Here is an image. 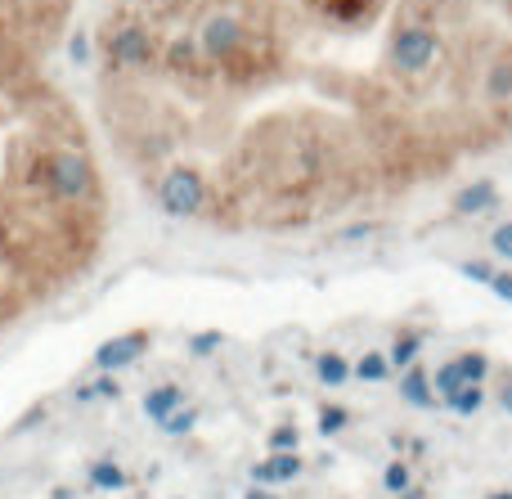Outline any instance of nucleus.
Segmentation results:
<instances>
[{
	"label": "nucleus",
	"instance_id": "4",
	"mask_svg": "<svg viewBox=\"0 0 512 499\" xmlns=\"http://www.w3.org/2000/svg\"><path fill=\"white\" fill-rule=\"evenodd\" d=\"M162 41L140 18H117L104 27V77H144L158 68Z\"/></svg>",
	"mask_w": 512,
	"mask_h": 499
},
{
	"label": "nucleus",
	"instance_id": "27",
	"mask_svg": "<svg viewBox=\"0 0 512 499\" xmlns=\"http://www.w3.org/2000/svg\"><path fill=\"white\" fill-rule=\"evenodd\" d=\"M490 293H495L499 302L512 306V270H495V279H490Z\"/></svg>",
	"mask_w": 512,
	"mask_h": 499
},
{
	"label": "nucleus",
	"instance_id": "12",
	"mask_svg": "<svg viewBox=\"0 0 512 499\" xmlns=\"http://www.w3.org/2000/svg\"><path fill=\"white\" fill-rule=\"evenodd\" d=\"M418 356H423V333H414V329L396 333V342H391V351H387L391 369H400V374H405L409 365H418Z\"/></svg>",
	"mask_w": 512,
	"mask_h": 499
},
{
	"label": "nucleus",
	"instance_id": "1",
	"mask_svg": "<svg viewBox=\"0 0 512 499\" xmlns=\"http://www.w3.org/2000/svg\"><path fill=\"white\" fill-rule=\"evenodd\" d=\"M445 63V36L427 14H400L382 45V68L409 90H432V72Z\"/></svg>",
	"mask_w": 512,
	"mask_h": 499
},
{
	"label": "nucleus",
	"instance_id": "8",
	"mask_svg": "<svg viewBox=\"0 0 512 499\" xmlns=\"http://www.w3.org/2000/svg\"><path fill=\"white\" fill-rule=\"evenodd\" d=\"M301 477V455L292 450V455H265L261 464H252V486H265V491H274V486H288Z\"/></svg>",
	"mask_w": 512,
	"mask_h": 499
},
{
	"label": "nucleus",
	"instance_id": "16",
	"mask_svg": "<svg viewBox=\"0 0 512 499\" xmlns=\"http://www.w3.org/2000/svg\"><path fill=\"white\" fill-rule=\"evenodd\" d=\"M454 365H459V374H463V383H486L490 378V356L486 351H463V356H454Z\"/></svg>",
	"mask_w": 512,
	"mask_h": 499
},
{
	"label": "nucleus",
	"instance_id": "30",
	"mask_svg": "<svg viewBox=\"0 0 512 499\" xmlns=\"http://www.w3.org/2000/svg\"><path fill=\"white\" fill-rule=\"evenodd\" d=\"M499 405H504V414H512V374L504 378V387H499Z\"/></svg>",
	"mask_w": 512,
	"mask_h": 499
},
{
	"label": "nucleus",
	"instance_id": "9",
	"mask_svg": "<svg viewBox=\"0 0 512 499\" xmlns=\"http://www.w3.org/2000/svg\"><path fill=\"white\" fill-rule=\"evenodd\" d=\"M499 207V185L495 180H472L454 194V216H481V212H495Z\"/></svg>",
	"mask_w": 512,
	"mask_h": 499
},
{
	"label": "nucleus",
	"instance_id": "18",
	"mask_svg": "<svg viewBox=\"0 0 512 499\" xmlns=\"http://www.w3.org/2000/svg\"><path fill=\"white\" fill-rule=\"evenodd\" d=\"M432 387H436V396H441V401H450V396L459 392V387H468V383H463L459 365H454V360H445V365L432 374Z\"/></svg>",
	"mask_w": 512,
	"mask_h": 499
},
{
	"label": "nucleus",
	"instance_id": "20",
	"mask_svg": "<svg viewBox=\"0 0 512 499\" xmlns=\"http://www.w3.org/2000/svg\"><path fill=\"white\" fill-rule=\"evenodd\" d=\"M265 446H270V455H292V450L301 446L297 423H279V428L270 432V441H265Z\"/></svg>",
	"mask_w": 512,
	"mask_h": 499
},
{
	"label": "nucleus",
	"instance_id": "5",
	"mask_svg": "<svg viewBox=\"0 0 512 499\" xmlns=\"http://www.w3.org/2000/svg\"><path fill=\"white\" fill-rule=\"evenodd\" d=\"M248 14H239V9H225V5H216V9H207L203 18L194 23V45H198V54H203V63L207 68H225V63L234 59V54L248 45Z\"/></svg>",
	"mask_w": 512,
	"mask_h": 499
},
{
	"label": "nucleus",
	"instance_id": "32",
	"mask_svg": "<svg viewBox=\"0 0 512 499\" xmlns=\"http://www.w3.org/2000/svg\"><path fill=\"white\" fill-rule=\"evenodd\" d=\"M72 396H77V401H95V383H81V387H72Z\"/></svg>",
	"mask_w": 512,
	"mask_h": 499
},
{
	"label": "nucleus",
	"instance_id": "6",
	"mask_svg": "<svg viewBox=\"0 0 512 499\" xmlns=\"http://www.w3.org/2000/svg\"><path fill=\"white\" fill-rule=\"evenodd\" d=\"M149 329H131V333H117V338H108V342H99L95 347V369L99 374H117V369H126V365H135V360L149 351Z\"/></svg>",
	"mask_w": 512,
	"mask_h": 499
},
{
	"label": "nucleus",
	"instance_id": "31",
	"mask_svg": "<svg viewBox=\"0 0 512 499\" xmlns=\"http://www.w3.org/2000/svg\"><path fill=\"white\" fill-rule=\"evenodd\" d=\"M243 499H283L279 491H265V486H248V495Z\"/></svg>",
	"mask_w": 512,
	"mask_h": 499
},
{
	"label": "nucleus",
	"instance_id": "10",
	"mask_svg": "<svg viewBox=\"0 0 512 499\" xmlns=\"http://www.w3.org/2000/svg\"><path fill=\"white\" fill-rule=\"evenodd\" d=\"M396 383H400V401L414 405V410H432V405L441 401V396H436V387H432V374H427L423 365H409Z\"/></svg>",
	"mask_w": 512,
	"mask_h": 499
},
{
	"label": "nucleus",
	"instance_id": "19",
	"mask_svg": "<svg viewBox=\"0 0 512 499\" xmlns=\"http://www.w3.org/2000/svg\"><path fill=\"white\" fill-rule=\"evenodd\" d=\"M382 486H387V495H405L414 486V473H409L405 459H391L387 473H382Z\"/></svg>",
	"mask_w": 512,
	"mask_h": 499
},
{
	"label": "nucleus",
	"instance_id": "17",
	"mask_svg": "<svg viewBox=\"0 0 512 499\" xmlns=\"http://www.w3.org/2000/svg\"><path fill=\"white\" fill-rule=\"evenodd\" d=\"M445 405H450L459 419H472V414H481V405H486V392H481L477 383H468V387H459V392H454Z\"/></svg>",
	"mask_w": 512,
	"mask_h": 499
},
{
	"label": "nucleus",
	"instance_id": "25",
	"mask_svg": "<svg viewBox=\"0 0 512 499\" xmlns=\"http://www.w3.org/2000/svg\"><path fill=\"white\" fill-rule=\"evenodd\" d=\"M490 248H495L499 261H508L512 266V221H504L499 230H490Z\"/></svg>",
	"mask_w": 512,
	"mask_h": 499
},
{
	"label": "nucleus",
	"instance_id": "22",
	"mask_svg": "<svg viewBox=\"0 0 512 499\" xmlns=\"http://www.w3.org/2000/svg\"><path fill=\"white\" fill-rule=\"evenodd\" d=\"M346 423H351V410H346V405H324V410H319V437H337Z\"/></svg>",
	"mask_w": 512,
	"mask_h": 499
},
{
	"label": "nucleus",
	"instance_id": "11",
	"mask_svg": "<svg viewBox=\"0 0 512 499\" xmlns=\"http://www.w3.org/2000/svg\"><path fill=\"white\" fill-rule=\"evenodd\" d=\"M180 405H185V392H180L176 383H162V387H149V392H144V414H149L153 423H162L167 414H176Z\"/></svg>",
	"mask_w": 512,
	"mask_h": 499
},
{
	"label": "nucleus",
	"instance_id": "13",
	"mask_svg": "<svg viewBox=\"0 0 512 499\" xmlns=\"http://www.w3.org/2000/svg\"><path fill=\"white\" fill-rule=\"evenodd\" d=\"M351 378H360V383H369V387L387 383V378H391V360H387V351H364V356L351 365Z\"/></svg>",
	"mask_w": 512,
	"mask_h": 499
},
{
	"label": "nucleus",
	"instance_id": "28",
	"mask_svg": "<svg viewBox=\"0 0 512 499\" xmlns=\"http://www.w3.org/2000/svg\"><path fill=\"white\" fill-rule=\"evenodd\" d=\"M95 396H108V401H117V396H122V387H117L113 374H99L95 378Z\"/></svg>",
	"mask_w": 512,
	"mask_h": 499
},
{
	"label": "nucleus",
	"instance_id": "34",
	"mask_svg": "<svg viewBox=\"0 0 512 499\" xmlns=\"http://www.w3.org/2000/svg\"><path fill=\"white\" fill-rule=\"evenodd\" d=\"M486 499H512V491H490Z\"/></svg>",
	"mask_w": 512,
	"mask_h": 499
},
{
	"label": "nucleus",
	"instance_id": "33",
	"mask_svg": "<svg viewBox=\"0 0 512 499\" xmlns=\"http://www.w3.org/2000/svg\"><path fill=\"white\" fill-rule=\"evenodd\" d=\"M396 499H427V491H423V486H409V491L396 495Z\"/></svg>",
	"mask_w": 512,
	"mask_h": 499
},
{
	"label": "nucleus",
	"instance_id": "15",
	"mask_svg": "<svg viewBox=\"0 0 512 499\" xmlns=\"http://www.w3.org/2000/svg\"><path fill=\"white\" fill-rule=\"evenodd\" d=\"M86 482L95 486V491H122L126 473L113 464V459H95V464H90V473H86Z\"/></svg>",
	"mask_w": 512,
	"mask_h": 499
},
{
	"label": "nucleus",
	"instance_id": "29",
	"mask_svg": "<svg viewBox=\"0 0 512 499\" xmlns=\"http://www.w3.org/2000/svg\"><path fill=\"white\" fill-rule=\"evenodd\" d=\"M369 234H373V225H351V230H342L333 243H364Z\"/></svg>",
	"mask_w": 512,
	"mask_h": 499
},
{
	"label": "nucleus",
	"instance_id": "26",
	"mask_svg": "<svg viewBox=\"0 0 512 499\" xmlns=\"http://www.w3.org/2000/svg\"><path fill=\"white\" fill-rule=\"evenodd\" d=\"M68 59H72V63H90V36L81 32V27L68 36Z\"/></svg>",
	"mask_w": 512,
	"mask_h": 499
},
{
	"label": "nucleus",
	"instance_id": "24",
	"mask_svg": "<svg viewBox=\"0 0 512 499\" xmlns=\"http://www.w3.org/2000/svg\"><path fill=\"white\" fill-rule=\"evenodd\" d=\"M221 333L216 329H203V333H194V338H189V356H212V351H221Z\"/></svg>",
	"mask_w": 512,
	"mask_h": 499
},
{
	"label": "nucleus",
	"instance_id": "14",
	"mask_svg": "<svg viewBox=\"0 0 512 499\" xmlns=\"http://www.w3.org/2000/svg\"><path fill=\"white\" fill-rule=\"evenodd\" d=\"M315 374L324 387H342V383H351V360H346L342 351H324V356L315 360Z\"/></svg>",
	"mask_w": 512,
	"mask_h": 499
},
{
	"label": "nucleus",
	"instance_id": "2",
	"mask_svg": "<svg viewBox=\"0 0 512 499\" xmlns=\"http://www.w3.org/2000/svg\"><path fill=\"white\" fill-rule=\"evenodd\" d=\"M50 198L68 212H104V180L81 144H59L50 158Z\"/></svg>",
	"mask_w": 512,
	"mask_h": 499
},
{
	"label": "nucleus",
	"instance_id": "3",
	"mask_svg": "<svg viewBox=\"0 0 512 499\" xmlns=\"http://www.w3.org/2000/svg\"><path fill=\"white\" fill-rule=\"evenodd\" d=\"M153 207L171 221H203L212 207V180L198 162H167L153 176Z\"/></svg>",
	"mask_w": 512,
	"mask_h": 499
},
{
	"label": "nucleus",
	"instance_id": "21",
	"mask_svg": "<svg viewBox=\"0 0 512 499\" xmlns=\"http://www.w3.org/2000/svg\"><path fill=\"white\" fill-rule=\"evenodd\" d=\"M158 428L167 432V437H185V432H194V428H198V410L180 405V410H176V414H167V419H162Z\"/></svg>",
	"mask_w": 512,
	"mask_h": 499
},
{
	"label": "nucleus",
	"instance_id": "7",
	"mask_svg": "<svg viewBox=\"0 0 512 499\" xmlns=\"http://www.w3.org/2000/svg\"><path fill=\"white\" fill-rule=\"evenodd\" d=\"M481 99L499 113H512V45H499L481 68Z\"/></svg>",
	"mask_w": 512,
	"mask_h": 499
},
{
	"label": "nucleus",
	"instance_id": "23",
	"mask_svg": "<svg viewBox=\"0 0 512 499\" xmlns=\"http://www.w3.org/2000/svg\"><path fill=\"white\" fill-rule=\"evenodd\" d=\"M459 275L472 279V284H486L490 288V279H495V266H490V261H481V257H472V261H459Z\"/></svg>",
	"mask_w": 512,
	"mask_h": 499
}]
</instances>
